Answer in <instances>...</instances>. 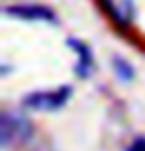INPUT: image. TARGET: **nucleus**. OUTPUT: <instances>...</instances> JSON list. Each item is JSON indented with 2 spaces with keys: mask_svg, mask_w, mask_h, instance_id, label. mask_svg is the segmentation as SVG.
Listing matches in <instances>:
<instances>
[{
  "mask_svg": "<svg viewBox=\"0 0 145 151\" xmlns=\"http://www.w3.org/2000/svg\"><path fill=\"white\" fill-rule=\"evenodd\" d=\"M32 123L20 113H2V125H0V137H2V145L10 147V145H22L32 137Z\"/></svg>",
  "mask_w": 145,
  "mask_h": 151,
  "instance_id": "1",
  "label": "nucleus"
},
{
  "mask_svg": "<svg viewBox=\"0 0 145 151\" xmlns=\"http://www.w3.org/2000/svg\"><path fill=\"white\" fill-rule=\"evenodd\" d=\"M70 96H72V88L70 86H60L52 91H32L26 93L22 104L28 109H36V111H56L68 104Z\"/></svg>",
  "mask_w": 145,
  "mask_h": 151,
  "instance_id": "2",
  "label": "nucleus"
},
{
  "mask_svg": "<svg viewBox=\"0 0 145 151\" xmlns=\"http://www.w3.org/2000/svg\"><path fill=\"white\" fill-rule=\"evenodd\" d=\"M99 6L119 30H127L135 20V2L133 0H99Z\"/></svg>",
  "mask_w": 145,
  "mask_h": 151,
  "instance_id": "3",
  "label": "nucleus"
},
{
  "mask_svg": "<svg viewBox=\"0 0 145 151\" xmlns=\"http://www.w3.org/2000/svg\"><path fill=\"white\" fill-rule=\"evenodd\" d=\"M4 14L24 20V22H46V24H58V16L54 14L48 6L42 4H14V6H6Z\"/></svg>",
  "mask_w": 145,
  "mask_h": 151,
  "instance_id": "4",
  "label": "nucleus"
},
{
  "mask_svg": "<svg viewBox=\"0 0 145 151\" xmlns=\"http://www.w3.org/2000/svg\"><path fill=\"white\" fill-rule=\"evenodd\" d=\"M66 44L74 50V54H76V76L78 78H82V80H85V78H90L93 72V54L92 50H90V46L85 44V42H82V40H78V38H68V42Z\"/></svg>",
  "mask_w": 145,
  "mask_h": 151,
  "instance_id": "5",
  "label": "nucleus"
},
{
  "mask_svg": "<svg viewBox=\"0 0 145 151\" xmlns=\"http://www.w3.org/2000/svg\"><path fill=\"white\" fill-rule=\"evenodd\" d=\"M113 72H115V76H117L123 83L131 82L133 76H135V72H133V68H131V64L127 60L119 58V56H115V58H113Z\"/></svg>",
  "mask_w": 145,
  "mask_h": 151,
  "instance_id": "6",
  "label": "nucleus"
},
{
  "mask_svg": "<svg viewBox=\"0 0 145 151\" xmlns=\"http://www.w3.org/2000/svg\"><path fill=\"white\" fill-rule=\"evenodd\" d=\"M125 151H145V137H135V139L125 147Z\"/></svg>",
  "mask_w": 145,
  "mask_h": 151,
  "instance_id": "7",
  "label": "nucleus"
}]
</instances>
